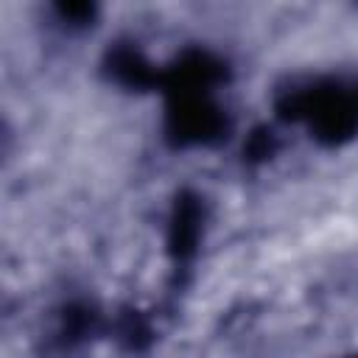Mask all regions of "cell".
I'll return each mask as SVG.
<instances>
[{"label":"cell","instance_id":"cell-2","mask_svg":"<svg viewBox=\"0 0 358 358\" xmlns=\"http://www.w3.org/2000/svg\"><path fill=\"white\" fill-rule=\"evenodd\" d=\"M227 76V64L207 50H187L165 73V87L171 95H210L215 84Z\"/></svg>","mask_w":358,"mask_h":358},{"label":"cell","instance_id":"cell-7","mask_svg":"<svg viewBox=\"0 0 358 358\" xmlns=\"http://www.w3.org/2000/svg\"><path fill=\"white\" fill-rule=\"evenodd\" d=\"M274 148H277L274 134H271L268 129H257V131L249 137V143H246L243 154H246L249 159H266V157H271V154H274Z\"/></svg>","mask_w":358,"mask_h":358},{"label":"cell","instance_id":"cell-3","mask_svg":"<svg viewBox=\"0 0 358 358\" xmlns=\"http://www.w3.org/2000/svg\"><path fill=\"white\" fill-rule=\"evenodd\" d=\"M201 221H204V210H201V199L196 193H179L176 204H173V215H171V227H168V246L171 255L182 263L187 257H193L199 238H201Z\"/></svg>","mask_w":358,"mask_h":358},{"label":"cell","instance_id":"cell-8","mask_svg":"<svg viewBox=\"0 0 358 358\" xmlns=\"http://www.w3.org/2000/svg\"><path fill=\"white\" fill-rule=\"evenodd\" d=\"M59 14H62V20H67L70 25H87V22L92 20L95 8L87 6V3H67V6H59Z\"/></svg>","mask_w":358,"mask_h":358},{"label":"cell","instance_id":"cell-4","mask_svg":"<svg viewBox=\"0 0 358 358\" xmlns=\"http://www.w3.org/2000/svg\"><path fill=\"white\" fill-rule=\"evenodd\" d=\"M106 70L117 84H123L129 90H148L162 81L159 73L154 70V64L134 45H115L106 53Z\"/></svg>","mask_w":358,"mask_h":358},{"label":"cell","instance_id":"cell-6","mask_svg":"<svg viewBox=\"0 0 358 358\" xmlns=\"http://www.w3.org/2000/svg\"><path fill=\"white\" fill-rule=\"evenodd\" d=\"M120 338L126 341L129 350H143L151 341V327L137 313H126L120 322Z\"/></svg>","mask_w":358,"mask_h":358},{"label":"cell","instance_id":"cell-1","mask_svg":"<svg viewBox=\"0 0 358 358\" xmlns=\"http://www.w3.org/2000/svg\"><path fill=\"white\" fill-rule=\"evenodd\" d=\"M229 120L210 95H171L165 134L173 145H213L224 140Z\"/></svg>","mask_w":358,"mask_h":358},{"label":"cell","instance_id":"cell-5","mask_svg":"<svg viewBox=\"0 0 358 358\" xmlns=\"http://www.w3.org/2000/svg\"><path fill=\"white\" fill-rule=\"evenodd\" d=\"M101 319L90 305H67L59 316V336L64 344H81L98 330Z\"/></svg>","mask_w":358,"mask_h":358}]
</instances>
